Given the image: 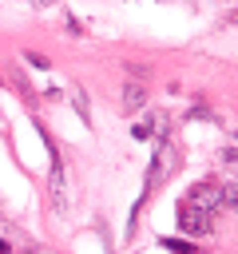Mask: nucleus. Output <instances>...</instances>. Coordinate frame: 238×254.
<instances>
[{"instance_id": "obj_1", "label": "nucleus", "mask_w": 238, "mask_h": 254, "mask_svg": "<svg viewBox=\"0 0 238 254\" xmlns=\"http://www.w3.org/2000/svg\"><path fill=\"white\" fill-rule=\"evenodd\" d=\"M186 202L198 206V210H206V214L226 210V206H222V187H218V183H194L190 194H186Z\"/></svg>"}, {"instance_id": "obj_8", "label": "nucleus", "mask_w": 238, "mask_h": 254, "mask_svg": "<svg viewBox=\"0 0 238 254\" xmlns=\"http://www.w3.org/2000/svg\"><path fill=\"white\" fill-rule=\"evenodd\" d=\"M0 254H12V250H8V242H4V238H0Z\"/></svg>"}, {"instance_id": "obj_7", "label": "nucleus", "mask_w": 238, "mask_h": 254, "mask_svg": "<svg viewBox=\"0 0 238 254\" xmlns=\"http://www.w3.org/2000/svg\"><path fill=\"white\" fill-rule=\"evenodd\" d=\"M218 159H222V163H238V151H234V147H226V151H222Z\"/></svg>"}, {"instance_id": "obj_3", "label": "nucleus", "mask_w": 238, "mask_h": 254, "mask_svg": "<svg viewBox=\"0 0 238 254\" xmlns=\"http://www.w3.org/2000/svg\"><path fill=\"white\" fill-rule=\"evenodd\" d=\"M48 187H52V206H56V210H67V179H63V163H60V159L52 163Z\"/></svg>"}, {"instance_id": "obj_4", "label": "nucleus", "mask_w": 238, "mask_h": 254, "mask_svg": "<svg viewBox=\"0 0 238 254\" xmlns=\"http://www.w3.org/2000/svg\"><path fill=\"white\" fill-rule=\"evenodd\" d=\"M143 103H147V91H143V83L127 79V83H123V107H127V111H135V107H143Z\"/></svg>"}, {"instance_id": "obj_2", "label": "nucleus", "mask_w": 238, "mask_h": 254, "mask_svg": "<svg viewBox=\"0 0 238 254\" xmlns=\"http://www.w3.org/2000/svg\"><path fill=\"white\" fill-rule=\"evenodd\" d=\"M178 226H182L186 234L206 238V234H214V214H206V210H198V206L182 202V206H178Z\"/></svg>"}, {"instance_id": "obj_6", "label": "nucleus", "mask_w": 238, "mask_h": 254, "mask_svg": "<svg viewBox=\"0 0 238 254\" xmlns=\"http://www.w3.org/2000/svg\"><path fill=\"white\" fill-rule=\"evenodd\" d=\"M163 246H167V250H178V254H190V246H186V242H175V238H163Z\"/></svg>"}, {"instance_id": "obj_5", "label": "nucleus", "mask_w": 238, "mask_h": 254, "mask_svg": "<svg viewBox=\"0 0 238 254\" xmlns=\"http://www.w3.org/2000/svg\"><path fill=\"white\" fill-rule=\"evenodd\" d=\"M222 206L238 210V183H226V187H222Z\"/></svg>"}]
</instances>
